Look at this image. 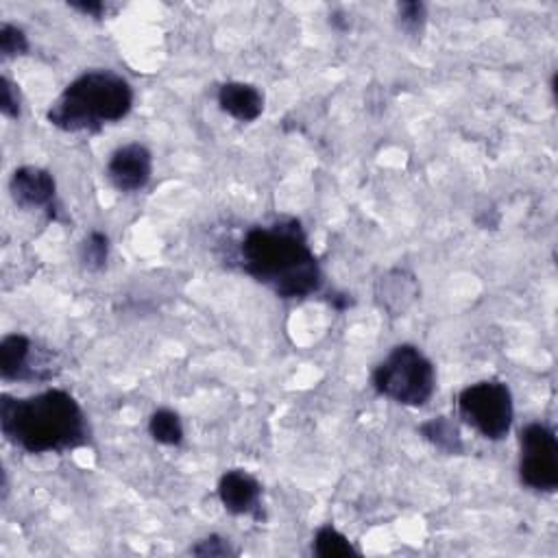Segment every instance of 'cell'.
Here are the masks:
<instances>
[{
  "instance_id": "obj_1",
  "label": "cell",
  "mask_w": 558,
  "mask_h": 558,
  "mask_svg": "<svg viewBox=\"0 0 558 558\" xmlns=\"http://www.w3.org/2000/svg\"><path fill=\"white\" fill-rule=\"evenodd\" d=\"M240 268L281 299H305L323 283V270L296 218L251 227L238 246Z\"/></svg>"
},
{
  "instance_id": "obj_2",
  "label": "cell",
  "mask_w": 558,
  "mask_h": 558,
  "mask_svg": "<svg viewBox=\"0 0 558 558\" xmlns=\"http://www.w3.org/2000/svg\"><path fill=\"white\" fill-rule=\"evenodd\" d=\"M0 429L26 453H59L87 442V423L78 401L59 388L24 399L2 395Z\"/></svg>"
},
{
  "instance_id": "obj_3",
  "label": "cell",
  "mask_w": 558,
  "mask_h": 558,
  "mask_svg": "<svg viewBox=\"0 0 558 558\" xmlns=\"http://www.w3.org/2000/svg\"><path fill=\"white\" fill-rule=\"evenodd\" d=\"M133 107V87L111 70H87L52 102L46 118L65 133H98Z\"/></svg>"
},
{
  "instance_id": "obj_4",
  "label": "cell",
  "mask_w": 558,
  "mask_h": 558,
  "mask_svg": "<svg viewBox=\"0 0 558 558\" xmlns=\"http://www.w3.org/2000/svg\"><path fill=\"white\" fill-rule=\"evenodd\" d=\"M371 381L381 397L408 408H421L436 390V371L418 347L397 344L375 366Z\"/></svg>"
},
{
  "instance_id": "obj_5",
  "label": "cell",
  "mask_w": 558,
  "mask_h": 558,
  "mask_svg": "<svg viewBox=\"0 0 558 558\" xmlns=\"http://www.w3.org/2000/svg\"><path fill=\"white\" fill-rule=\"evenodd\" d=\"M460 416L484 438L501 440L514 418V403L508 384L497 379L475 381L458 395Z\"/></svg>"
},
{
  "instance_id": "obj_6",
  "label": "cell",
  "mask_w": 558,
  "mask_h": 558,
  "mask_svg": "<svg viewBox=\"0 0 558 558\" xmlns=\"http://www.w3.org/2000/svg\"><path fill=\"white\" fill-rule=\"evenodd\" d=\"M519 477L521 484L536 493L558 488V440L549 425L527 423L519 434Z\"/></svg>"
},
{
  "instance_id": "obj_7",
  "label": "cell",
  "mask_w": 558,
  "mask_h": 558,
  "mask_svg": "<svg viewBox=\"0 0 558 558\" xmlns=\"http://www.w3.org/2000/svg\"><path fill=\"white\" fill-rule=\"evenodd\" d=\"M0 375L4 381H39L52 375L50 362L37 355L33 340L24 333H9L0 342Z\"/></svg>"
},
{
  "instance_id": "obj_8",
  "label": "cell",
  "mask_w": 558,
  "mask_h": 558,
  "mask_svg": "<svg viewBox=\"0 0 558 558\" xmlns=\"http://www.w3.org/2000/svg\"><path fill=\"white\" fill-rule=\"evenodd\" d=\"M150 177H153V155L140 142H131L116 148L107 161V179L118 192H124V194L140 192L148 185Z\"/></svg>"
},
{
  "instance_id": "obj_9",
  "label": "cell",
  "mask_w": 558,
  "mask_h": 558,
  "mask_svg": "<svg viewBox=\"0 0 558 558\" xmlns=\"http://www.w3.org/2000/svg\"><path fill=\"white\" fill-rule=\"evenodd\" d=\"M11 198L22 209H50L57 196L54 177L39 166H20L9 181Z\"/></svg>"
},
{
  "instance_id": "obj_10",
  "label": "cell",
  "mask_w": 558,
  "mask_h": 558,
  "mask_svg": "<svg viewBox=\"0 0 558 558\" xmlns=\"http://www.w3.org/2000/svg\"><path fill=\"white\" fill-rule=\"evenodd\" d=\"M218 499L231 514H255L262 501V484L244 469H229L218 480Z\"/></svg>"
},
{
  "instance_id": "obj_11",
  "label": "cell",
  "mask_w": 558,
  "mask_h": 558,
  "mask_svg": "<svg viewBox=\"0 0 558 558\" xmlns=\"http://www.w3.org/2000/svg\"><path fill=\"white\" fill-rule=\"evenodd\" d=\"M418 281L408 268H390L375 283V301L390 316H401L418 299Z\"/></svg>"
},
{
  "instance_id": "obj_12",
  "label": "cell",
  "mask_w": 558,
  "mask_h": 558,
  "mask_svg": "<svg viewBox=\"0 0 558 558\" xmlns=\"http://www.w3.org/2000/svg\"><path fill=\"white\" fill-rule=\"evenodd\" d=\"M218 107L238 122H253L264 111V94L244 81H229L218 87Z\"/></svg>"
},
{
  "instance_id": "obj_13",
  "label": "cell",
  "mask_w": 558,
  "mask_h": 558,
  "mask_svg": "<svg viewBox=\"0 0 558 558\" xmlns=\"http://www.w3.org/2000/svg\"><path fill=\"white\" fill-rule=\"evenodd\" d=\"M421 436L447 456H460L464 451L458 425L449 416H432L418 425Z\"/></svg>"
},
{
  "instance_id": "obj_14",
  "label": "cell",
  "mask_w": 558,
  "mask_h": 558,
  "mask_svg": "<svg viewBox=\"0 0 558 558\" xmlns=\"http://www.w3.org/2000/svg\"><path fill=\"white\" fill-rule=\"evenodd\" d=\"M312 551L318 558H338V556H357L360 551L353 543L333 525H320L312 541Z\"/></svg>"
},
{
  "instance_id": "obj_15",
  "label": "cell",
  "mask_w": 558,
  "mask_h": 558,
  "mask_svg": "<svg viewBox=\"0 0 558 558\" xmlns=\"http://www.w3.org/2000/svg\"><path fill=\"white\" fill-rule=\"evenodd\" d=\"M148 432L155 442L166 447H177L183 440V423L174 410L159 408L148 418Z\"/></svg>"
},
{
  "instance_id": "obj_16",
  "label": "cell",
  "mask_w": 558,
  "mask_h": 558,
  "mask_svg": "<svg viewBox=\"0 0 558 558\" xmlns=\"http://www.w3.org/2000/svg\"><path fill=\"white\" fill-rule=\"evenodd\" d=\"M107 257H109V238L107 233L94 229L85 235L83 244H81V262L87 270L96 272V270H102L105 264H107Z\"/></svg>"
},
{
  "instance_id": "obj_17",
  "label": "cell",
  "mask_w": 558,
  "mask_h": 558,
  "mask_svg": "<svg viewBox=\"0 0 558 558\" xmlns=\"http://www.w3.org/2000/svg\"><path fill=\"white\" fill-rule=\"evenodd\" d=\"M425 4L416 2V0H405L397 4V20H399V28L403 33H408L410 37H418L425 28Z\"/></svg>"
},
{
  "instance_id": "obj_18",
  "label": "cell",
  "mask_w": 558,
  "mask_h": 558,
  "mask_svg": "<svg viewBox=\"0 0 558 558\" xmlns=\"http://www.w3.org/2000/svg\"><path fill=\"white\" fill-rule=\"evenodd\" d=\"M28 52V37L20 26L13 24H2L0 26V57L2 59H13L20 54Z\"/></svg>"
},
{
  "instance_id": "obj_19",
  "label": "cell",
  "mask_w": 558,
  "mask_h": 558,
  "mask_svg": "<svg viewBox=\"0 0 558 558\" xmlns=\"http://www.w3.org/2000/svg\"><path fill=\"white\" fill-rule=\"evenodd\" d=\"M190 554L201 556V558H222V556H235L238 551L231 547L229 538L220 536V534H209L205 538H198L192 547Z\"/></svg>"
},
{
  "instance_id": "obj_20",
  "label": "cell",
  "mask_w": 558,
  "mask_h": 558,
  "mask_svg": "<svg viewBox=\"0 0 558 558\" xmlns=\"http://www.w3.org/2000/svg\"><path fill=\"white\" fill-rule=\"evenodd\" d=\"M0 111L9 120L20 118V92L7 76L0 78Z\"/></svg>"
},
{
  "instance_id": "obj_21",
  "label": "cell",
  "mask_w": 558,
  "mask_h": 558,
  "mask_svg": "<svg viewBox=\"0 0 558 558\" xmlns=\"http://www.w3.org/2000/svg\"><path fill=\"white\" fill-rule=\"evenodd\" d=\"M72 9H76V11H81L83 15H89V17H100L102 13H105V4L102 2H85V0H81V2H68Z\"/></svg>"
}]
</instances>
